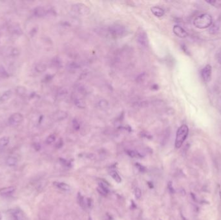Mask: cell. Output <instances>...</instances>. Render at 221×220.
Masks as SVG:
<instances>
[{"label":"cell","mask_w":221,"mask_h":220,"mask_svg":"<svg viewBox=\"0 0 221 220\" xmlns=\"http://www.w3.org/2000/svg\"><path fill=\"white\" fill-rule=\"evenodd\" d=\"M168 188L170 190L171 192H174V190H173V188L172 187V185H171V183H169L168 184Z\"/></svg>","instance_id":"cell-39"},{"label":"cell","mask_w":221,"mask_h":220,"mask_svg":"<svg viewBox=\"0 0 221 220\" xmlns=\"http://www.w3.org/2000/svg\"><path fill=\"white\" fill-rule=\"evenodd\" d=\"M47 68V67L45 64L44 63H38L36 66H35V70L38 72H43L44 71H45Z\"/></svg>","instance_id":"cell-24"},{"label":"cell","mask_w":221,"mask_h":220,"mask_svg":"<svg viewBox=\"0 0 221 220\" xmlns=\"http://www.w3.org/2000/svg\"><path fill=\"white\" fill-rule=\"evenodd\" d=\"M23 121V116L20 113L12 114L9 118V123L12 126H18Z\"/></svg>","instance_id":"cell-7"},{"label":"cell","mask_w":221,"mask_h":220,"mask_svg":"<svg viewBox=\"0 0 221 220\" xmlns=\"http://www.w3.org/2000/svg\"><path fill=\"white\" fill-rule=\"evenodd\" d=\"M219 28H220V22L218 20V21H217L216 22H215L211 25L210 29V34H216L219 31Z\"/></svg>","instance_id":"cell-18"},{"label":"cell","mask_w":221,"mask_h":220,"mask_svg":"<svg viewBox=\"0 0 221 220\" xmlns=\"http://www.w3.org/2000/svg\"><path fill=\"white\" fill-rule=\"evenodd\" d=\"M136 167H137V169H139L140 172H142V173H144V172L146 171V168H145L143 165H140V163H136L135 164Z\"/></svg>","instance_id":"cell-35"},{"label":"cell","mask_w":221,"mask_h":220,"mask_svg":"<svg viewBox=\"0 0 221 220\" xmlns=\"http://www.w3.org/2000/svg\"><path fill=\"white\" fill-rule=\"evenodd\" d=\"M110 176L113 177V180L118 183H120L122 182V178L119 176V174L116 173L115 170H111L110 172Z\"/></svg>","instance_id":"cell-20"},{"label":"cell","mask_w":221,"mask_h":220,"mask_svg":"<svg viewBox=\"0 0 221 220\" xmlns=\"http://www.w3.org/2000/svg\"><path fill=\"white\" fill-rule=\"evenodd\" d=\"M6 165L9 167H15L16 166L18 163V160L14 156H10L9 157L6 161Z\"/></svg>","instance_id":"cell-19"},{"label":"cell","mask_w":221,"mask_h":220,"mask_svg":"<svg viewBox=\"0 0 221 220\" xmlns=\"http://www.w3.org/2000/svg\"><path fill=\"white\" fill-rule=\"evenodd\" d=\"M148 185H149V188H150V189H152V188L153 187V184H152L151 182H148Z\"/></svg>","instance_id":"cell-41"},{"label":"cell","mask_w":221,"mask_h":220,"mask_svg":"<svg viewBox=\"0 0 221 220\" xmlns=\"http://www.w3.org/2000/svg\"><path fill=\"white\" fill-rule=\"evenodd\" d=\"M77 199H78V204L80 205V207H82L83 209H85V203L84 198V196H83L81 194L80 192H78V193Z\"/></svg>","instance_id":"cell-22"},{"label":"cell","mask_w":221,"mask_h":220,"mask_svg":"<svg viewBox=\"0 0 221 220\" xmlns=\"http://www.w3.org/2000/svg\"><path fill=\"white\" fill-rule=\"evenodd\" d=\"M74 104L78 108H84L85 107V103L84 102V101L80 99L76 100L74 101Z\"/></svg>","instance_id":"cell-25"},{"label":"cell","mask_w":221,"mask_h":220,"mask_svg":"<svg viewBox=\"0 0 221 220\" xmlns=\"http://www.w3.org/2000/svg\"><path fill=\"white\" fill-rule=\"evenodd\" d=\"M213 24V19L208 14H202L193 20V25L197 29H205L210 27Z\"/></svg>","instance_id":"cell-1"},{"label":"cell","mask_w":221,"mask_h":220,"mask_svg":"<svg viewBox=\"0 0 221 220\" xmlns=\"http://www.w3.org/2000/svg\"><path fill=\"white\" fill-rule=\"evenodd\" d=\"M138 43L143 47H146L148 45V38L147 34L145 32H141L137 36Z\"/></svg>","instance_id":"cell-10"},{"label":"cell","mask_w":221,"mask_h":220,"mask_svg":"<svg viewBox=\"0 0 221 220\" xmlns=\"http://www.w3.org/2000/svg\"><path fill=\"white\" fill-rule=\"evenodd\" d=\"M10 139L9 137H2L0 138V148H4L6 146H7L8 144L9 143Z\"/></svg>","instance_id":"cell-21"},{"label":"cell","mask_w":221,"mask_h":220,"mask_svg":"<svg viewBox=\"0 0 221 220\" xmlns=\"http://www.w3.org/2000/svg\"><path fill=\"white\" fill-rule=\"evenodd\" d=\"M99 193L103 196H106L109 193V189L106 186V183H98V187L97 189Z\"/></svg>","instance_id":"cell-14"},{"label":"cell","mask_w":221,"mask_h":220,"mask_svg":"<svg viewBox=\"0 0 221 220\" xmlns=\"http://www.w3.org/2000/svg\"><path fill=\"white\" fill-rule=\"evenodd\" d=\"M207 3L210 4L212 6H215V7H219L221 6V2L220 1H208Z\"/></svg>","instance_id":"cell-30"},{"label":"cell","mask_w":221,"mask_h":220,"mask_svg":"<svg viewBox=\"0 0 221 220\" xmlns=\"http://www.w3.org/2000/svg\"><path fill=\"white\" fill-rule=\"evenodd\" d=\"M87 205L89 207H91V205H92V199L91 198H88L87 199Z\"/></svg>","instance_id":"cell-38"},{"label":"cell","mask_w":221,"mask_h":220,"mask_svg":"<svg viewBox=\"0 0 221 220\" xmlns=\"http://www.w3.org/2000/svg\"><path fill=\"white\" fill-rule=\"evenodd\" d=\"M126 153L128 154L129 156L131 157H142V156L138 152H136L135 150H126Z\"/></svg>","instance_id":"cell-23"},{"label":"cell","mask_w":221,"mask_h":220,"mask_svg":"<svg viewBox=\"0 0 221 220\" xmlns=\"http://www.w3.org/2000/svg\"><path fill=\"white\" fill-rule=\"evenodd\" d=\"M12 96V92L10 90L5 91L1 96H0V102L4 103L7 101L9 100L10 99Z\"/></svg>","instance_id":"cell-16"},{"label":"cell","mask_w":221,"mask_h":220,"mask_svg":"<svg viewBox=\"0 0 221 220\" xmlns=\"http://www.w3.org/2000/svg\"><path fill=\"white\" fill-rule=\"evenodd\" d=\"M63 145H64V142H63V141H62V140H60L58 143H57V144H56V147L57 148H61L62 146H63Z\"/></svg>","instance_id":"cell-37"},{"label":"cell","mask_w":221,"mask_h":220,"mask_svg":"<svg viewBox=\"0 0 221 220\" xmlns=\"http://www.w3.org/2000/svg\"><path fill=\"white\" fill-rule=\"evenodd\" d=\"M182 49H184V51L185 53L189 54V51L187 50V48H186V47L185 45H182Z\"/></svg>","instance_id":"cell-40"},{"label":"cell","mask_w":221,"mask_h":220,"mask_svg":"<svg viewBox=\"0 0 221 220\" xmlns=\"http://www.w3.org/2000/svg\"><path fill=\"white\" fill-rule=\"evenodd\" d=\"M55 140H56V136H55L54 134H51L47 137V138L46 140V143L47 144H51L55 141Z\"/></svg>","instance_id":"cell-29"},{"label":"cell","mask_w":221,"mask_h":220,"mask_svg":"<svg viewBox=\"0 0 221 220\" xmlns=\"http://www.w3.org/2000/svg\"><path fill=\"white\" fill-rule=\"evenodd\" d=\"M89 220H92V219H91V218H89Z\"/></svg>","instance_id":"cell-43"},{"label":"cell","mask_w":221,"mask_h":220,"mask_svg":"<svg viewBox=\"0 0 221 220\" xmlns=\"http://www.w3.org/2000/svg\"><path fill=\"white\" fill-rule=\"evenodd\" d=\"M151 10L152 13L156 17H162L164 14V10L159 6H153Z\"/></svg>","instance_id":"cell-15"},{"label":"cell","mask_w":221,"mask_h":220,"mask_svg":"<svg viewBox=\"0 0 221 220\" xmlns=\"http://www.w3.org/2000/svg\"><path fill=\"white\" fill-rule=\"evenodd\" d=\"M9 31L13 35L20 36L23 34V31L21 26L18 23H12L9 26Z\"/></svg>","instance_id":"cell-11"},{"label":"cell","mask_w":221,"mask_h":220,"mask_svg":"<svg viewBox=\"0 0 221 220\" xmlns=\"http://www.w3.org/2000/svg\"><path fill=\"white\" fill-rule=\"evenodd\" d=\"M72 10L77 14L82 16L89 15L91 10L88 6L83 3H77L72 6Z\"/></svg>","instance_id":"cell-4"},{"label":"cell","mask_w":221,"mask_h":220,"mask_svg":"<svg viewBox=\"0 0 221 220\" xmlns=\"http://www.w3.org/2000/svg\"><path fill=\"white\" fill-rule=\"evenodd\" d=\"M47 10L44 6H37L34 10V15L38 18H41L46 16Z\"/></svg>","instance_id":"cell-13"},{"label":"cell","mask_w":221,"mask_h":220,"mask_svg":"<svg viewBox=\"0 0 221 220\" xmlns=\"http://www.w3.org/2000/svg\"><path fill=\"white\" fill-rule=\"evenodd\" d=\"M189 133V128L186 125H182L179 127L177 131L175 146L177 149L181 148L182 144L187 138Z\"/></svg>","instance_id":"cell-2"},{"label":"cell","mask_w":221,"mask_h":220,"mask_svg":"<svg viewBox=\"0 0 221 220\" xmlns=\"http://www.w3.org/2000/svg\"><path fill=\"white\" fill-rule=\"evenodd\" d=\"M73 127H74V128L75 130H79L80 128V125L78 121L77 120L75 119V120H73Z\"/></svg>","instance_id":"cell-33"},{"label":"cell","mask_w":221,"mask_h":220,"mask_svg":"<svg viewBox=\"0 0 221 220\" xmlns=\"http://www.w3.org/2000/svg\"><path fill=\"white\" fill-rule=\"evenodd\" d=\"M217 60L219 63L221 64V51L219 52L217 55Z\"/></svg>","instance_id":"cell-36"},{"label":"cell","mask_w":221,"mask_h":220,"mask_svg":"<svg viewBox=\"0 0 221 220\" xmlns=\"http://www.w3.org/2000/svg\"><path fill=\"white\" fill-rule=\"evenodd\" d=\"M55 186L57 187L58 189L64 190V191H68L70 190V187L69 185L65 183H62V182H54L53 183Z\"/></svg>","instance_id":"cell-17"},{"label":"cell","mask_w":221,"mask_h":220,"mask_svg":"<svg viewBox=\"0 0 221 220\" xmlns=\"http://www.w3.org/2000/svg\"><path fill=\"white\" fill-rule=\"evenodd\" d=\"M11 214L15 220H29L25 212L22 209H13L11 211Z\"/></svg>","instance_id":"cell-8"},{"label":"cell","mask_w":221,"mask_h":220,"mask_svg":"<svg viewBox=\"0 0 221 220\" xmlns=\"http://www.w3.org/2000/svg\"><path fill=\"white\" fill-rule=\"evenodd\" d=\"M16 191V187L10 186L2 188L0 189V195L3 196H9L15 193Z\"/></svg>","instance_id":"cell-12"},{"label":"cell","mask_w":221,"mask_h":220,"mask_svg":"<svg viewBox=\"0 0 221 220\" xmlns=\"http://www.w3.org/2000/svg\"><path fill=\"white\" fill-rule=\"evenodd\" d=\"M98 106L102 109H106L109 106L108 102L105 100H101L98 102Z\"/></svg>","instance_id":"cell-27"},{"label":"cell","mask_w":221,"mask_h":220,"mask_svg":"<svg viewBox=\"0 0 221 220\" xmlns=\"http://www.w3.org/2000/svg\"><path fill=\"white\" fill-rule=\"evenodd\" d=\"M135 196L136 199H140L142 196V192L139 188H136L135 190Z\"/></svg>","instance_id":"cell-32"},{"label":"cell","mask_w":221,"mask_h":220,"mask_svg":"<svg viewBox=\"0 0 221 220\" xmlns=\"http://www.w3.org/2000/svg\"><path fill=\"white\" fill-rule=\"evenodd\" d=\"M0 53L6 57H16L20 53L18 49L14 47H5L0 49Z\"/></svg>","instance_id":"cell-5"},{"label":"cell","mask_w":221,"mask_h":220,"mask_svg":"<svg viewBox=\"0 0 221 220\" xmlns=\"http://www.w3.org/2000/svg\"><path fill=\"white\" fill-rule=\"evenodd\" d=\"M212 67L210 65H206L201 71V78L204 83H208L211 79Z\"/></svg>","instance_id":"cell-6"},{"label":"cell","mask_w":221,"mask_h":220,"mask_svg":"<svg viewBox=\"0 0 221 220\" xmlns=\"http://www.w3.org/2000/svg\"><path fill=\"white\" fill-rule=\"evenodd\" d=\"M60 161L62 165H64V166H65L67 167H71V163L70 161H67L66 160H64V159H61V158L60 160Z\"/></svg>","instance_id":"cell-31"},{"label":"cell","mask_w":221,"mask_h":220,"mask_svg":"<svg viewBox=\"0 0 221 220\" xmlns=\"http://www.w3.org/2000/svg\"><path fill=\"white\" fill-rule=\"evenodd\" d=\"M26 90L24 87H18L17 88V92L20 94V95H23L25 93Z\"/></svg>","instance_id":"cell-34"},{"label":"cell","mask_w":221,"mask_h":220,"mask_svg":"<svg viewBox=\"0 0 221 220\" xmlns=\"http://www.w3.org/2000/svg\"><path fill=\"white\" fill-rule=\"evenodd\" d=\"M174 34L177 36L181 38H186L188 36V34L183 27L180 25H175L173 29Z\"/></svg>","instance_id":"cell-9"},{"label":"cell","mask_w":221,"mask_h":220,"mask_svg":"<svg viewBox=\"0 0 221 220\" xmlns=\"http://www.w3.org/2000/svg\"><path fill=\"white\" fill-rule=\"evenodd\" d=\"M147 105H148V103L146 101H139V102H136L134 104V107L138 108L145 107Z\"/></svg>","instance_id":"cell-28"},{"label":"cell","mask_w":221,"mask_h":220,"mask_svg":"<svg viewBox=\"0 0 221 220\" xmlns=\"http://www.w3.org/2000/svg\"><path fill=\"white\" fill-rule=\"evenodd\" d=\"M2 219H3L2 215V214H1V213H0V220H2Z\"/></svg>","instance_id":"cell-42"},{"label":"cell","mask_w":221,"mask_h":220,"mask_svg":"<svg viewBox=\"0 0 221 220\" xmlns=\"http://www.w3.org/2000/svg\"><path fill=\"white\" fill-rule=\"evenodd\" d=\"M55 119L57 120H64L67 117V113L65 112H59L54 114Z\"/></svg>","instance_id":"cell-26"},{"label":"cell","mask_w":221,"mask_h":220,"mask_svg":"<svg viewBox=\"0 0 221 220\" xmlns=\"http://www.w3.org/2000/svg\"><path fill=\"white\" fill-rule=\"evenodd\" d=\"M109 31L111 36L115 38H120L123 36L126 33L125 26L120 24H115L111 26Z\"/></svg>","instance_id":"cell-3"}]
</instances>
